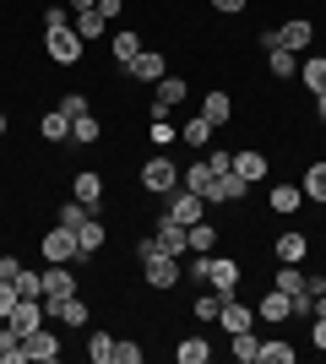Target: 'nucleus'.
<instances>
[{
	"label": "nucleus",
	"instance_id": "ea45409f",
	"mask_svg": "<svg viewBox=\"0 0 326 364\" xmlns=\"http://www.w3.org/2000/svg\"><path fill=\"white\" fill-rule=\"evenodd\" d=\"M266 71L278 76V82H288L294 76V49H266Z\"/></svg>",
	"mask_w": 326,
	"mask_h": 364
},
{
	"label": "nucleus",
	"instance_id": "b1692460",
	"mask_svg": "<svg viewBox=\"0 0 326 364\" xmlns=\"http://www.w3.org/2000/svg\"><path fill=\"white\" fill-rule=\"evenodd\" d=\"M234 174H239V180H250V185H256V180H266V152H234Z\"/></svg>",
	"mask_w": 326,
	"mask_h": 364
},
{
	"label": "nucleus",
	"instance_id": "f704fd0d",
	"mask_svg": "<svg viewBox=\"0 0 326 364\" xmlns=\"http://www.w3.org/2000/svg\"><path fill=\"white\" fill-rule=\"evenodd\" d=\"M11 289L22 294V299H44V272H33V267H22V272L11 277Z\"/></svg>",
	"mask_w": 326,
	"mask_h": 364
},
{
	"label": "nucleus",
	"instance_id": "58836bf2",
	"mask_svg": "<svg viewBox=\"0 0 326 364\" xmlns=\"http://www.w3.org/2000/svg\"><path fill=\"white\" fill-rule=\"evenodd\" d=\"M272 289H283V294H299V289H305V272H299V261H283L278 277H272Z\"/></svg>",
	"mask_w": 326,
	"mask_h": 364
},
{
	"label": "nucleus",
	"instance_id": "423d86ee",
	"mask_svg": "<svg viewBox=\"0 0 326 364\" xmlns=\"http://www.w3.org/2000/svg\"><path fill=\"white\" fill-rule=\"evenodd\" d=\"M239 277H245V272H239V261L217 256V250L207 256V289H217V294H234V289H239Z\"/></svg>",
	"mask_w": 326,
	"mask_h": 364
},
{
	"label": "nucleus",
	"instance_id": "9b49d317",
	"mask_svg": "<svg viewBox=\"0 0 326 364\" xmlns=\"http://www.w3.org/2000/svg\"><path fill=\"white\" fill-rule=\"evenodd\" d=\"M49 304V316L60 321V326H71V332H77V326H87V304H82V294H65V299H44Z\"/></svg>",
	"mask_w": 326,
	"mask_h": 364
},
{
	"label": "nucleus",
	"instance_id": "412c9836",
	"mask_svg": "<svg viewBox=\"0 0 326 364\" xmlns=\"http://www.w3.org/2000/svg\"><path fill=\"white\" fill-rule=\"evenodd\" d=\"M125 71L136 76V82H163V76H169V71H163V55H158V49H141V55L125 65Z\"/></svg>",
	"mask_w": 326,
	"mask_h": 364
},
{
	"label": "nucleus",
	"instance_id": "6ab92c4d",
	"mask_svg": "<svg viewBox=\"0 0 326 364\" xmlns=\"http://www.w3.org/2000/svg\"><path fill=\"white\" fill-rule=\"evenodd\" d=\"M77 201L82 207H104V174H98V168H77Z\"/></svg>",
	"mask_w": 326,
	"mask_h": 364
},
{
	"label": "nucleus",
	"instance_id": "72a5a7b5",
	"mask_svg": "<svg viewBox=\"0 0 326 364\" xmlns=\"http://www.w3.org/2000/svg\"><path fill=\"white\" fill-rule=\"evenodd\" d=\"M77 33H82V44H87V38H104V33H109V16L98 11V6H93V11H77Z\"/></svg>",
	"mask_w": 326,
	"mask_h": 364
},
{
	"label": "nucleus",
	"instance_id": "ddd939ff",
	"mask_svg": "<svg viewBox=\"0 0 326 364\" xmlns=\"http://www.w3.org/2000/svg\"><path fill=\"white\" fill-rule=\"evenodd\" d=\"M256 316H261V321H272V326H283V321L294 316V294L266 289V294H261V304H256Z\"/></svg>",
	"mask_w": 326,
	"mask_h": 364
},
{
	"label": "nucleus",
	"instance_id": "cd10ccee",
	"mask_svg": "<svg viewBox=\"0 0 326 364\" xmlns=\"http://www.w3.org/2000/svg\"><path fill=\"white\" fill-rule=\"evenodd\" d=\"M38 136H44V141H55V147H60V141H71V120H65L60 109H49L44 120H38Z\"/></svg>",
	"mask_w": 326,
	"mask_h": 364
},
{
	"label": "nucleus",
	"instance_id": "a211bd4d",
	"mask_svg": "<svg viewBox=\"0 0 326 364\" xmlns=\"http://www.w3.org/2000/svg\"><path fill=\"white\" fill-rule=\"evenodd\" d=\"M250 321H256V310H250V304H239V299H223V310H217V326H223V332H250Z\"/></svg>",
	"mask_w": 326,
	"mask_h": 364
},
{
	"label": "nucleus",
	"instance_id": "7ed1b4c3",
	"mask_svg": "<svg viewBox=\"0 0 326 364\" xmlns=\"http://www.w3.org/2000/svg\"><path fill=\"white\" fill-rule=\"evenodd\" d=\"M38 250H44V261H77V256H82V245H77V228H65V223L44 228Z\"/></svg>",
	"mask_w": 326,
	"mask_h": 364
},
{
	"label": "nucleus",
	"instance_id": "2f4dec72",
	"mask_svg": "<svg viewBox=\"0 0 326 364\" xmlns=\"http://www.w3.org/2000/svg\"><path fill=\"white\" fill-rule=\"evenodd\" d=\"M229 353H234L239 364H256V353H261V337H256V332H234V337H229Z\"/></svg>",
	"mask_w": 326,
	"mask_h": 364
},
{
	"label": "nucleus",
	"instance_id": "5701e85b",
	"mask_svg": "<svg viewBox=\"0 0 326 364\" xmlns=\"http://www.w3.org/2000/svg\"><path fill=\"white\" fill-rule=\"evenodd\" d=\"M299 87H305V92H315V98L326 92V55H310V60L299 65Z\"/></svg>",
	"mask_w": 326,
	"mask_h": 364
},
{
	"label": "nucleus",
	"instance_id": "4be33fe9",
	"mask_svg": "<svg viewBox=\"0 0 326 364\" xmlns=\"http://www.w3.org/2000/svg\"><path fill=\"white\" fill-rule=\"evenodd\" d=\"M266 207H272V213H299V207H305V191H299V185H272V196H266Z\"/></svg>",
	"mask_w": 326,
	"mask_h": 364
},
{
	"label": "nucleus",
	"instance_id": "4c0bfd02",
	"mask_svg": "<svg viewBox=\"0 0 326 364\" xmlns=\"http://www.w3.org/2000/svg\"><path fill=\"white\" fill-rule=\"evenodd\" d=\"M256 364H294V343H283V337H272V343H261V353H256Z\"/></svg>",
	"mask_w": 326,
	"mask_h": 364
},
{
	"label": "nucleus",
	"instance_id": "49530a36",
	"mask_svg": "<svg viewBox=\"0 0 326 364\" xmlns=\"http://www.w3.org/2000/svg\"><path fill=\"white\" fill-rule=\"evenodd\" d=\"M87 213H93V207H82V201L71 196V201H65V207H60V223H65V228H77V223H82V218H87Z\"/></svg>",
	"mask_w": 326,
	"mask_h": 364
},
{
	"label": "nucleus",
	"instance_id": "864d4df0",
	"mask_svg": "<svg viewBox=\"0 0 326 364\" xmlns=\"http://www.w3.org/2000/svg\"><path fill=\"white\" fill-rule=\"evenodd\" d=\"M158 250H163V245H158V234H147V240H136V256L147 261V256H158Z\"/></svg>",
	"mask_w": 326,
	"mask_h": 364
},
{
	"label": "nucleus",
	"instance_id": "c9c22d12",
	"mask_svg": "<svg viewBox=\"0 0 326 364\" xmlns=\"http://www.w3.org/2000/svg\"><path fill=\"white\" fill-rule=\"evenodd\" d=\"M98 136H104V125H98V114H82V120H71V141H77V147H93Z\"/></svg>",
	"mask_w": 326,
	"mask_h": 364
},
{
	"label": "nucleus",
	"instance_id": "0eeeda50",
	"mask_svg": "<svg viewBox=\"0 0 326 364\" xmlns=\"http://www.w3.org/2000/svg\"><path fill=\"white\" fill-rule=\"evenodd\" d=\"M169 218H174V223H202V218H207V196H196V191H185V185H180V191H174V196H169Z\"/></svg>",
	"mask_w": 326,
	"mask_h": 364
},
{
	"label": "nucleus",
	"instance_id": "de8ad7c7",
	"mask_svg": "<svg viewBox=\"0 0 326 364\" xmlns=\"http://www.w3.org/2000/svg\"><path fill=\"white\" fill-rule=\"evenodd\" d=\"M16 299H22V294L11 289V283H0V321H11V310H16Z\"/></svg>",
	"mask_w": 326,
	"mask_h": 364
},
{
	"label": "nucleus",
	"instance_id": "79ce46f5",
	"mask_svg": "<svg viewBox=\"0 0 326 364\" xmlns=\"http://www.w3.org/2000/svg\"><path fill=\"white\" fill-rule=\"evenodd\" d=\"M65 114V120H82V114H93V104H87V98H82V92H65L60 104H55Z\"/></svg>",
	"mask_w": 326,
	"mask_h": 364
},
{
	"label": "nucleus",
	"instance_id": "a19ab883",
	"mask_svg": "<svg viewBox=\"0 0 326 364\" xmlns=\"http://www.w3.org/2000/svg\"><path fill=\"white\" fill-rule=\"evenodd\" d=\"M87 359H93V364H114V337L93 332V337H87Z\"/></svg>",
	"mask_w": 326,
	"mask_h": 364
},
{
	"label": "nucleus",
	"instance_id": "5fc2aeb1",
	"mask_svg": "<svg viewBox=\"0 0 326 364\" xmlns=\"http://www.w3.org/2000/svg\"><path fill=\"white\" fill-rule=\"evenodd\" d=\"M250 0H212V11H223V16H234V11H245Z\"/></svg>",
	"mask_w": 326,
	"mask_h": 364
},
{
	"label": "nucleus",
	"instance_id": "4d7b16f0",
	"mask_svg": "<svg viewBox=\"0 0 326 364\" xmlns=\"http://www.w3.org/2000/svg\"><path fill=\"white\" fill-rule=\"evenodd\" d=\"M310 316H326V294H315V299H310Z\"/></svg>",
	"mask_w": 326,
	"mask_h": 364
},
{
	"label": "nucleus",
	"instance_id": "c85d7f7f",
	"mask_svg": "<svg viewBox=\"0 0 326 364\" xmlns=\"http://www.w3.org/2000/svg\"><path fill=\"white\" fill-rule=\"evenodd\" d=\"M180 185H185V191H196V196H207V185H212V168H207V158H196L190 168H180Z\"/></svg>",
	"mask_w": 326,
	"mask_h": 364
},
{
	"label": "nucleus",
	"instance_id": "2eb2a0df",
	"mask_svg": "<svg viewBox=\"0 0 326 364\" xmlns=\"http://www.w3.org/2000/svg\"><path fill=\"white\" fill-rule=\"evenodd\" d=\"M104 240H109L104 218H98V213H87V218L77 223V245H82V256H98V250H104Z\"/></svg>",
	"mask_w": 326,
	"mask_h": 364
},
{
	"label": "nucleus",
	"instance_id": "1a4fd4ad",
	"mask_svg": "<svg viewBox=\"0 0 326 364\" xmlns=\"http://www.w3.org/2000/svg\"><path fill=\"white\" fill-rule=\"evenodd\" d=\"M245 191H250V180H239V174H217L212 185H207V207H229V201H245Z\"/></svg>",
	"mask_w": 326,
	"mask_h": 364
},
{
	"label": "nucleus",
	"instance_id": "4468645a",
	"mask_svg": "<svg viewBox=\"0 0 326 364\" xmlns=\"http://www.w3.org/2000/svg\"><path fill=\"white\" fill-rule=\"evenodd\" d=\"M158 245H163L169 256L185 261V256H190V228H185V223H174V218H163V223H158Z\"/></svg>",
	"mask_w": 326,
	"mask_h": 364
},
{
	"label": "nucleus",
	"instance_id": "7c9ffc66",
	"mask_svg": "<svg viewBox=\"0 0 326 364\" xmlns=\"http://www.w3.org/2000/svg\"><path fill=\"white\" fill-rule=\"evenodd\" d=\"M174 359H180V364H207V359H212V343H207V337H185V343L174 348Z\"/></svg>",
	"mask_w": 326,
	"mask_h": 364
},
{
	"label": "nucleus",
	"instance_id": "f257e3e1",
	"mask_svg": "<svg viewBox=\"0 0 326 364\" xmlns=\"http://www.w3.org/2000/svg\"><path fill=\"white\" fill-rule=\"evenodd\" d=\"M141 191H153V196H174L180 191V168L169 164V152H153L141 164Z\"/></svg>",
	"mask_w": 326,
	"mask_h": 364
},
{
	"label": "nucleus",
	"instance_id": "473e14b6",
	"mask_svg": "<svg viewBox=\"0 0 326 364\" xmlns=\"http://www.w3.org/2000/svg\"><path fill=\"white\" fill-rule=\"evenodd\" d=\"M223 299H234V294H202V299H196V304H190V316H196V321H202V326H212V321H217V310H223Z\"/></svg>",
	"mask_w": 326,
	"mask_h": 364
},
{
	"label": "nucleus",
	"instance_id": "a18cd8bd",
	"mask_svg": "<svg viewBox=\"0 0 326 364\" xmlns=\"http://www.w3.org/2000/svg\"><path fill=\"white\" fill-rule=\"evenodd\" d=\"M202 158H207V168H212V180H217V174H229V168H234V152H223V147L202 152Z\"/></svg>",
	"mask_w": 326,
	"mask_h": 364
},
{
	"label": "nucleus",
	"instance_id": "bf43d9fd",
	"mask_svg": "<svg viewBox=\"0 0 326 364\" xmlns=\"http://www.w3.org/2000/svg\"><path fill=\"white\" fill-rule=\"evenodd\" d=\"M315 120L326 125V92H321V98H315Z\"/></svg>",
	"mask_w": 326,
	"mask_h": 364
},
{
	"label": "nucleus",
	"instance_id": "603ef678",
	"mask_svg": "<svg viewBox=\"0 0 326 364\" xmlns=\"http://www.w3.org/2000/svg\"><path fill=\"white\" fill-rule=\"evenodd\" d=\"M16 272H22V261H16V256H0V283H11Z\"/></svg>",
	"mask_w": 326,
	"mask_h": 364
},
{
	"label": "nucleus",
	"instance_id": "9d476101",
	"mask_svg": "<svg viewBox=\"0 0 326 364\" xmlns=\"http://www.w3.org/2000/svg\"><path fill=\"white\" fill-rule=\"evenodd\" d=\"M22 343H28V364H55V359H60V337L49 332V326H38V332H28V337H22Z\"/></svg>",
	"mask_w": 326,
	"mask_h": 364
},
{
	"label": "nucleus",
	"instance_id": "aec40b11",
	"mask_svg": "<svg viewBox=\"0 0 326 364\" xmlns=\"http://www.w3.org/2000/svg\"><path fill=\"white\" fill-rule=\"evenodd\" d=\"M202 120H212V125H229V114H234V98L223 87H207V98H202V109H196Z\"/></svg>",
	"mask_w": 326,
	"mask_h": 364
},
{
	"label": "nucleus",
	"instance_id": "a878e982",
	"mask_svg": "<svg viewBox=\"0 0 326 364\" xmlns=\"http://www.w3.org/2000/svg\"><path fill=\"white\" fill-rule=\"evenodd\" d=\"M0 364H28V343L0 321Z\"/></svg>",
	"mask_w": 326,
	"mask_h": 364
},
{
	"label": "nucleus",
	"instance_id": "f8f14e48",
	"mask_svg": "<svg viewBox=\"0 0 326 364\" xmlns=\"http://www.w3.org/2000/svg\"><path fill=\"white\" fill-rule=\"evenodd\" d=\"M278 38H283V49H294V55H299V49L315 44V22H310V16H288V22L278 28Z\"/></svg>",
	"mask_w": 326,
	"mask_h": 364
},
{
	"label": "nucleus",
	"instance_id": "052dcab7",
	"mask_svg": "<svg viewBox=\"0 0 326 364\" xmlns=\"http://www.w3.org/2000/svg\"><path fill=\"white\" fill-rule=\"evenodd\" d=\"M0 136H6V109H0Z\"/></svg>",
	"mask_w": 326,
	"mask_h": 364
},
{
	"label": "nucleus",
	"instance_id": "13d9d810",
	"mask_svg": "<svg viewBox=\"0 0 326 364\" xmlns=\"http://www.w3.org/2000/svg\"><path fill=\"white\" fill-rule=\"evenodd\" d=\"M65 6H71V11H93L98 0H65Z\"/></svg>",
	"mask_w": 326,
	"mask_h": 364
},
{
	"label": "nucleus",
	"instance_id": "f3484780",
	"mask_svg": "<svg viewBox=\"0 0 326 364\" xmlns=\"http://www.w3.org/2000/svg\"><path fill=\"white\" fill-rule=\"evenodd\" d=\"M65 294H77V283H71V261H49V272H44V299H65Z\"/></svg>",
	"mask_w": 326,
	"mask_h": 364
},
{
	"label": "nucleus",
	"instance_id": "dca6fc26",
	"mask_svg": "<svg viewBox=\"0 0 326 364\" xmlns=\"http://www.w3.org/2000/svg\"><path fill=\"white\" fill-rule=\"evenodd\" d=\"M109 55H114V65H131V60L141 55V33L114 28V33H109Z\"/></svg>",
	"mask_w": 326,
	"mask_h": 364
},
{
	"label": "nucleus",
	"instance_id": "6e6d98bb",
	"mask_svg": "<svg viewBox=\"0 0 326 364\" xmlns=\"http://www.w3.org/2000/svg\"><path fill=\"white\" fill-rule=\"evenodd\" d=\"M120 6H125V0H98V11H104L109 22H114V16H120Z\"/></svg>",
	"mask_w": 326,
	"mask_h": 364
},
{
	"label": "nucleus",
	"instance_id": "393cba45",
	"mask_svg": "<svg viewBox=\"0 0 326 364\" xmlns=\"http://www.w3.org/2000/svg\"><path fill=\"white\" fill-rule=\"evenodd\" d=\"M272 250H278V261H305V256H310V240H305L299 228H288V234H278Z\"/></svg>",
	"mask_w": 326,
	"mask_h": 364
},
{
	"label": "nucleus",
	"instance_id": "37998d69",
	"mask_svg": "<svg viewBox=\"0 0 326 364\" xmlns=\"http://www.w3.org/2000/svg\"><path fill=\"white\" fill-rule=\"evenodd\" d=\"M147 136H153V147H158V152H169V141L180 136V131H174L169 114H163V120H153V131H147Z\"/></svg>",
	"mask_w": 326,
	"mask_h": 364
},
{
	"label": "nucleus",
	"instance_id": "c756f323",
	"mask_svg": "<svg viewBox=\"0 0 326 364\" xmlns=\"http://www.w3.org/2000/svg\"><path fill=\"white\" fill-rule=\"evenodd\" d=\"M212 250H217V228L207 223V218L190 223V256H212Z\"/></svg>",
	"mask_w": 326,
	"mask_h": 364
},
{
	"label": "nucleus",
	"instance_id": "39448f33",
	"mask_svg": "<svg viewBox=\"0 0 326 364\" xmlns=\"http://www.w3.org/2000/svg\"><path fill=\"white\" fill-rule=\"evenodd\" d=\"M153 120H163V114H169V109L174 104H185V98H190V82H185V76H163V82H153Z\"/></svg>",
	"mask_w": 326,
	"mask_h": 364
},
{
	"label": "nucleus",
	"instance_id": "f03ea898",
	"mask_svg": "<svg viewBox=\"0 0 326 364\" xmlns=\"http://www.w3.org/2000/svg\"><path fill=\"white\" fill-rule=\"evenodd\" d=\"M141 277H147V289L169 294L174 283L185 277V261H180V256H169V250H158V256H147V261H141Z\"/></svg>",
	"mask_w": 326,
	"mask_h": 364
},
{
	"label": "nucleus",
	"instance_id": "bb28decb",
	"mask_svg": "<svg viewBox=\"0 0 326 364\" xmlns=\"http://www.w3.org/2000/svg\"><path fill=\"white\" fill-rule=\"evenodd\" d=\"M299 191H305V201H321V207H326V158H321V164H310V168H305Z\"/></svg>",
	"mask_w": 326,
	"mask_h": 364
},
{
	"label": "nucleus",
	"instance_id": "3c124183",
	"mask_svg": "<svg viewBox=\"0 0 326 364\" xmlns=\"http://www.w3.org/2000/svg\"><path fill=\"white\" fill-rule=\"evenodd\" d=\"M305 294H310V299H315V294H326V272H305Z\"/></svg>",
	"mask_w": 326,
	"mask_h": 364
},
{
	"label": "nucleus",
	"instance_id": "8fccbe9b",
	"mask_svg": "<svg viewBox=\"0 0 326 364\" xmlns=\"http://www.w3.org/2000/svg\"><path fill=\"white\" fill-rule=\"evenodd\" d=\"M310 348H321V353H326V316H315V321H310Z\"/></svg>",
	"mask_w": 326,
	"mask_h": 364
},
{
	"label": "nucleus",
	"instance_id": "6e6552de",
	"mask_svg": "<svg viewBox=\"0 0 326 364\" xmlns=\"http://www.w3.org/2000/svg\"><path fill=\"white\" fill-rule=\"evenodd\" d=\"M44 316H49L44 299H16V310H11V321H6V326H11L16 337H28V332H38V326H44Z\"/></svg>",
	"mask_w": 326,
	"mask_h": 364
},
{
	"label": "nucleus",
	"instance_id": "20e7f679",
	"mask_svg": "<svg viewBox=\"0 0 326 364\" xmlns=\"http://www.w3.org/2000/svg\"><path fill=\"white\" fill-rule=\"evenodd\" d=\"M44 49H49L55 65H77L82 60V33L77 28H55V33H44Z\"/></svg>",
	"mask_w": 326,
	"mask_h": 364
},
{
	"label": "nucleus",
	"instance_id": "c03bdc74",
	"mask_svg": "<svg viewBox=\"0 0 326 364\" xmlns=\"http://www.w3.org/2000/svg\"><path fill=\"white\" fill-rule=\"evenodd\" d=\"M55 28H71V6H44V33Z\"/></svg>",
	"mask_w": 326,
	"mask_h": 364
},
{
	"label": "nucleus",
	"instance_id": "e433bc0d",
	"mask_svg": "<svg viewBox=\"0 0 326 364\" xmlns=\"http://www.w3.org/2000/svg\"><path fill=\"white\" fill-rule=\"evenodd\" d=\"M180 136H185V141H190V147H196V152H207V141L217 136V125H212V120H202V114H196V120H190L185 131H180Z\"/></svg>",
	"mask_w": 326,
	"mask_h": 364
},
{
	"label": "nucleus",
	"instance_id": "09e8293b",
	"mask_svg": "<svg viewBox=\"0 0 326 364\" xmlns=\"http://www.w3.org/2000/svg\"><path fill=\"white\" fill-rule=\"evenodd\" d=\"M114 359L120 364H141V343H114Z\"/></svg>",
	"mask_w": 326,
	"mask_h": 364
}]
</instances>
